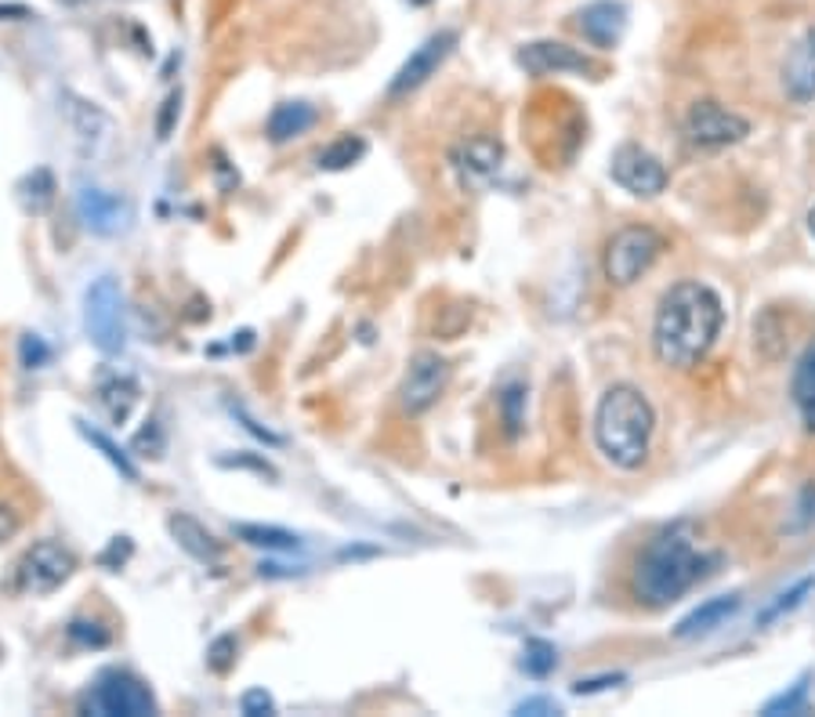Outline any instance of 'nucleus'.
Wrapping results in <instances>:
<instances>
[{
    "label": "nucleus",
    "mask_w": 815,
    "mask_h": 717,
    "mask_svg": "<svg viewBox=\"0 0 815 717\" xmlns=\"http://www.w3.org/2000/svg\"><path fill=\"white\" fill-rule=\"evenodd\" d=\"M725 312L722 301L703 282H678L663 293L656 309V326H652V348L663 366L692 369L711 352L717 334H722Z\"/></svg>",
    "instance_id": "1"
},
{
    "label": "nucleus",
    "mask_w": 815,
    "mask_h": 717,
    "mask_svg": "<svg viewBox=\"0 0 815 717\" xmlns=\"http://www.w3.org/2000/svg\"><path fill=\"white\" fill-rule=\"evenodd\" d=\"M711 562L714 558H706L703 551H695L689 532H685L681 526H674L645 543V551H641V558L635 565V580H630V587H635L638 602L663 608V605L678 602L695 580H703Z\"/></svg>",
    "instance_id": "2"
},
{
    "label": "nucleus",
    "mask_w": 815,
    "mask_h": 717,
    "mask_svg": "<svg viewBox=\"0 0 815 717\" xmlns=\"http://www.w3.org/2000/svg\"><path fill=\"white\" fill-rule=\"evenodd\" d=\"M652 428H656V413L635 385H613L598 402L594 442L605 461L624 467V471H635L645 464Z\"/></svg>",
    "instance_id": "3"
},
{
    "label": "nucleus",
    "mask_w": 815,
    "mask_h": 717,
    "mask_svg": "<svg viewBox=\"0 0 815 717\" xmlns=\"http://www.w3.org/2000/svg\"><path fill=\"white\" fill-rule=\"evenodd\" d=\"M84 330L102 355H120L127 348V304L113 276L95 279L84 293Z\"/></svg>",
    "instance_id": "4"
},
{
    "label": "nucleus",
    "mask_w": 815,
    "mask_h": 717,
    "mask_svg": "<svg viewBox=\"0 0 815 717\" xmlns=\"http://www.w3.org/2000/svg\"><path fill=\"white\" fill-rule=\"evenodd\" d=\"M156 710L160 706L149 684L127 670H102L80 700V714L98 717H152Z\"/></svg>",
    "instance_id": "5"
},
{
    "label": "nucleus",
    "mask_w": 815,
    "mask_h": 717,
    "mask_svg": "<svg viewBox=\"0 0 815 717\" xmlns=\"http://www.w3.org/2000/svg\"><path fill=\"white\" fill-rule=\"evenodd\" d=\"M660 250H663V239L652 232L649 225L619 228L605 247V261H602L605 279L613 282V287H630V282H638L652 268Z\"/></svg>",
    "instance_id": "6"
},
{
    "label": "nucleus",
    "mask_w": 815,
    "mask_h": 717,
    "mask_svg": "<svg viewBox=\"0 0 815 717\" xmlns=\"http://www.w3.org/2000/svg\"><path fill=\"white\" fill-rule=\"evenodd\" d=\"M73 569H76V558L70 548H62L59 540H37L15 565V587L22 594H33V598L51 594L70 580Z\"/></svg>",
    "instance_id": "7"
},
{
    "label": "nucleus",
    "mask_w": 815,
    "mask_h": 717,
    "mask_svg": "<svg viewBox=\"0 0 815 717\" xmlns=\"http://www.w3.org/2000/svg\"><path fill=\"white\" fill-rule=\"evenodd\" d=\"M446 385H450V363L439 352H417L410 358L406 374H402L399 385V406L410 417H421L428 413L435 402L442 399Z\"/></svg>",
    "instance_id": "8"
},
{
    "label": "nucleus",
    "mask_w": 815,
    "mask_h": 717,
    "mask_svg": "<svg viewBox=\"0 0 815 717\" xmlns=\"http://www.w3.org/2000/svg\"><path fill=\"white\" fill-rule=\"evenodd\" d=\"M685 130H689L692 146L700 149H722V146H736L750 135V124L732 109H725L722 102H695L689 109V120H685Z\"/></svg>",
    "instance_id": "9"
},
{
    "label": "nucleus",
    "mask_w": 815,
    "mask_h": 717,
    "mask_svg": "<svg viewBox=\"0 0 815 717\" xmlns=\"http://www.w3.org/2000/svg\"><path fill=\"white\" fill-rule=\"evenodd\" d=\"M456 40H461V37H456V29H439V33H431V37L424 40L421 48L413 51L406 62L399 65V73L391 76V84H388V95H391V98H402V95L417 91L421 84H428L431 76L439 73V65L453 54Z\"/></svg>",
    "instance_id": "10"
},
{
    "label": "nucleus",
    "mask_w": 815,
    "mask_h": 717,
    "mask_svg": "<svg viewBox=\"0 0 815 717\" xmlns=\"http://www.w3.org/2000/svg\"><path fill=\"white\" fill-rule=\"evenodd\" d=\"M613 181L630 196H660L667 189V171L663 163L641 146H619L613 152Z\"/></svg>",
    "instance_id": "11"
},
{
    "label": "nucleus",
    "mask_w": 815,
    "mask_h": 717,
    "mask_svg": "<svg viewBox=\"0 0 815 717\" xmlns=\"http://www.w3.org/2000/svg\"><path fill=\"white\" fill-rule=\"evenodd\" d=\"M76 217L84 222L87 232L116 236L130 225V203L124 196L98 189V185H80V192H76Z\"/></svg>",
    "instance_id": "12"
},
{
    "label": "nucleus",
    "mask_w": 815,
    "mask_h": 717,
    "mask_svg": "<svg viewBox=\"0 0 815 717\" xmlns=\"http://www.w3.org/2000/svg\"><path fill=\"white\" fill-rule=\"evenodd\" d=\"M518 65L532 76H562V73H594V62L584 51L562 40H532L518 48Z\"/></svg>",
    "instance_id": "13"
},
{
    "label": "nucleus",
    "mask_w": 815,
    "mask_h": 717,
    "mask_svg": "<svg viewBox=\"0 0 815 717\" xmlns=\"http://www.w3.org/2000/svg\"><path fill=\"white\" fill-rule=\"evenodd\" d=\"M576 29L584 33L587 43L594 48H616L627 33V4L624 0H591L580 15H576Z\"/></svg>",
    "instance_id": "14"
},
{
    "label": "nucleus",
    "mask_w": 815,
    "mask_h": 717,
    "mask_svg": "<svg viewBox=\"0 0 815 717\" xmlns=\"http://www.w3.org/2000/svg\"><path fill=\"white\" fill-rule=\"evenodd\" d=\"M62 113H65V124H70V130L76 135V141H80L84 149H98L109 141V130H113V124H109V116L98 109L95 102H87V98H76L65 91L62 95Z\"/></svg>",
    "instance_id": "15"
},
{
    "label": "nucleus",
    "mask_w": 815,
    "mask_h": 717,
    "mask_svg": "<svg viewBox=\"0 0 815 717\" xmlns=\"http://www.w3.org/2000/svg\"><path fill=\"white\" fill-rule=\"evenodd\" d=\"M782 87L801 105L815 98V29H808L790 48L787 62H782Z\"/></svg>",
    "instance_id": "16"
},
{
    "label": "nucleus",
    "mask_w": 815,
    "mask_h": 717,
    "mask_svg": "<svg viewBox=\"0 0 815 717\" xmlns=\"http://www.w3.org/2000/svg\"><path fill=\"white\" fill-rule=\"evenodd\" d=\"M167 529H171L174 543H178V548H181L185 554H189V558L203 562V565L222 562L225 543L217 540L214 532L206 529L200 518H192V515H171V518H167Z\"/></svg>",
    "instance_id": "17"
},
{
    "label": "nucleus",
    "mask_w": 815,
    "mask_h": 717,
    "mask_svg": "<svg viewBox=\"0 0 815 717\" xmlns=\"http://www.w3.org/2000/svg\"><path fill=\"white\" fill-rule=\"evenodd\" d=\"M739 613V594H722V598H711V602H703L700 608H692L689 616L681 619L678 627H674V638L689 641V638H700V634H711L725 624V619H732Z\"/></svg>",
    "instance_id": "18"
},
{
    "label": "nucleus",
    "mask_w": 815,
    "mask_h": 717,
    "mask_svg": "<svg viewBox=\"0 0 815 717\" xmlns=\"http://www.w3.org/2000/svg\"><path fill=\"white\" fill-rule=\"evenodd\" d=\"M315 120H319V113H315V105H309V102H279L268 113L265 135H268V141L283 146V141H293V138H301L304 130H312Z\"/></svg>",
    "instance_id": "19"
},
{
    "label": "nucleus",
    "mask_w": 815,
    "mask_h": 717,
    "mask_svg": "<svg viewBox=\"0 0 815 717\" xmlns=\"http://www.w3.org/2000/svg\"><path fill=\"white\" fill-rule=\"evenodd\" d=\"M500 160H504V146L493 138H472L453 152V163L464 178H489L500 171Z\"/></svg>",
    "instance_id": "20"
},
{
    "label": "nucleus",
    "mask_w": 815,
    "mask_h": 717,
    "mask_svg": "<svg viewBox=\"0 0 815 717\" xmlns=\"http://www.w3.org/2000/svg\"><path fill=\"white\" fill-rule=\"evenodd\" d=\"M233 537L250 543V548H258V551H268V554H290V551L304 548V540L298 537V532L279 529V526H261V521H239V526H233Z\"/></svg>",
    "instance_id": "21"
},
{
    "label": "nucleus",
    "mask_w": 815,
    "mask_h": 717,
    "mask_svg": "<svg viewBox=\"0 0 815 717\" xmlns=\"http://www.w3.org/2000/svg\"><path fill=\"white\" fill-rule=\"evenodd\" d=\"M98 402L105 406L109 420L124 424L138 402V380L130 374H105L102 380H98Z\"/></svg>",
    "instance_id": "22"
},
{
    "label": "nucleus",
    "mask_w": 815,
    "mask_h": 717,
    "mask_svg": "<svg viewBox=\"0 0 815 717\" xmlns=\"http://www.w3.org/2000/svg\"><path fill=\"white\" fill-rule=\"evenodd\" d=\"M15 192H18V203H22V211H26V214H48L51 203H54V192H59V185H54V174L48 167H37L15 185Z\"/></svg>",
    "instance_id": "23"
},
{
    "label": "nucleus",
    "mask_w": 815,
    "mask_h": 717,
    "mask_svg": "<svg viewBox=\"0 0 815 717\" xmlns=\"http://www.w3.org/2000/svg\"><path fill=\"white\" fill-rule=\"evenodd\" d=\"M793 402L801 410L804 428L815 431V344L801 355L798 369H793Z\"/></svg>",
    "instance_id": "24"
},
{
    "label": "nucleus",
    "mask_w": 815,
    "mask_h": 717,
    "mask_svg": "<svg viewBox=\"0 0 815 717\" xmlns=\"http://www.w3.org/2000/svg\"><path fill=\"white\" fill-rule=\"evenodd\" d=\"M366 156V141L359 135H341L319 152V171H344Z\"/></svg>",
    "instance_id": "25"
},
{
    "label": "nucleus",
    "mask_w": 815,
    "mask_h": 717,
    "mask_svg": "<svg viewBox=\"0 0 815 717\" xmlns=\"http://www.w3.org/2000/svg\"><path fill=\"white\" fill-rule=\"evenodd\" d=\"M76 424H80V435H84V439L91 442L95 450H102L105 461L113 464L116 471L127 478V482H138V467H135V461H130V456H127L124 450H120V445H116L113 439H109L105 431H98V428H91V424H84V420H76Z\"/></svg>",
    "instance_id": "26"
},
{
    "label": "nucleus",
    "mask_w": 815,
    "mask_h": 717,
    "mask_svg": "<svg viewBox=\"0 0 815 717\" xmlns=\"http://www.w3.org/2000/svg\"><path fill=\"white\" fill-rule=\"evenodd\" d=\"M554 667H559V652H554L551 641L529 638L526 652H522V670H526L529 678H548Z\"/></svg>",
    "instance_id": "27"
},
{
    "label": "nucleus",
    "mask_w": 815,
    "mask_h": 717,
    "mask_svg": "<svg viewBox=\"0 0 815 717\" xmlns=\"http://www.w3.org/2000/svg\"><path fill=\"white\" fill-rule=\"evenodd\" d=\"M812 587H815V580L808 576V580H798L790 587V591H782V594H776V602H772L765 613L757 616V624H772V619H779L782 613H790V608H798L801 602H804V594H812Z\"/></svg>",
    "instance_id": "28"
},
{
    "label": "nucleus",
    "mask_w": 815,
    "mask_h": 717,
    "mask_svg": "<svg viewBox=\"0 0 815 717\" xmlns=\"http://www.w3.org/2000/svg\"><path fill=\"white\" fill-rule=\"evenodd\" d=\"M808 710V678H801L790 692L765 703V714H804Z\"/></svg>",
    "instance_id": "29"
},
{
    "label": "nucleus",
    "mask_w": 815,
    "mask_h": 717,
    "mask_svg": "<svg viewBox=\"0 0 815 717\" xmlns=\"http://www.w3.org/2000/svg\"><path fill=\"white\" fill-rule=\"evenodd\" d=\"M18 358H22V366H26V369H40V366L51 363V348L40 334H22Z\"/></svg>",
    "instance_id": "30"
},
{
    "label": "nucleus",
    "mask_w": 815,
    "mask_h": 717,
    "mask_svg": "<svg viewBox=\"0 0 815 717\" xmlns=\"http://www.w3.org/2000/svg\"><path fill=\"white\" fill-rule=\"evenodd\" d=\"M70 641H76V645H84V649H102L109 645V630L98 624V619H73Z\"/></svg>",
    "instance_id": "31"
},
{
    "label": "nucleus",
    "mask_w": 815,
    "mask_h": 717,
    "mask_svg": "<svg viewBox=\"0 0 815 717\" xmlns=\"http://www.w3.org/2000/svg\"><path fill=\"white\" fill-rule=\"evenodd\" d=\"M236 649H239V641L233 634L214 638L211 649H206V667H211L214 674H225L236 663Z\"/></svg>",
    "instance_id": "32"
},
{
    "label": "nucleus",
    "mask_w": 815,
    "mask_h": 717,
    "mask_svg": "<svg viewBox=\"0 0 815 717\" xmlns=\"http://www.w3.org/2000/svg\"><path fill=\"white\" fill-rule=\"evenodd\" d=\"M522 402H526V388H522V385H507L504 395H500V410H504L507 435H518V428H522Z\"/></svg>",
    "instance_id": "33"
},
{
    "label": "nucleus",
    "mask_w": 815,
    "mask_h": 717,
    "mask_svg": "<svg viewBox=\"0 0 815 717\" xmlns=\"http://www.w3.org/2000/svg\"><path fill=\"white\" fill-rule=\"evenodd\" d=\"M239 714H247V717L276 714V700H272L265 689H250V692H243V700H239Z\"/></svg>",
    "instance_id": "34"
},
{
    "label": "nucleus",
    "mask_w": 815,
    "mask_h": 717,
    "mask_svg": "<svg viewBox=\"0 0 815 717\" xmlns=\"http://www.w3.org/2000/svg\"><path fill=\"white\" fill-rule=\"evenodd\" d=\"M178 113H181V95L174 91V95L163 98V113L156 120V135L160 138H171V127H174V120H178Z\"/></svg>",
    "instance_id": "35"
},
{
    "label": "nucleus",
    "mask_w": 815,
    "mask_h": 717,
    "mask_svg": "<svg viewBox=\"0 0 815 717\" xmlns=\"http://www.w3.org/2000/svg\"><path fill=\"white\" fill-rule=\"evenodd\" d=\"M562 706L554 703V700H548V695H532V700H522L518 706H515V714H522V717H548V714H559Z\"/></svg>",
    "instance_id": "36"
},
{
    "label": "nucleus",
    "mask_w": 815,
    "mask_h": 717,
    "mask_svg": "<svg viewBox=\"0 0 815 717\" xmlns=\"http://www.w3.org/2000/svg\"><path fill=\"white\" fill-rule=\"evenodd\" d=\"M222 467H254L258 475H268V478H279V471L272 467L268 461H258V456H222Z\"/></svg>",
    "instance_id": "37"
},
{
    "label": "nucleus",
    "mask_w": 815,
    "mask_h": 717,
    "mask_svg": "<svg viewBox=\"0 0 815 717\" xmlns=\"http://www.w3.org/2000/svg\"><path fill=\"white\" fill-rule=\"evenodd\" d=\"M236 417L243 420V428H247L250 435H258V439H265L268 445H283V439H279V435H276V431H268V428H261V424H258L254 417H250V413H247L243 406L236 410Z\"/></svg>",
    "instance_id": "38"
},
{
    "label": "nucleus",
    "mask_w": 815,
    "mask_h": 717,
    "mask_svg": "<svg viewBox=\"0 0 815 717\" xmlns=\"http://www.w3.org/2000/svg\"><path fill=\"white\" fill-rule=\"evenodd\" d=\"M619 681H624V674H605V678L576 681L573 692H576V695H591V692H602V689H609V684H619Z\"/></svg>",
    "instance_id": "39"
},
{
    "label": "nucleus",
    "mask_w": 815,
    "mask_h": 717,
    "mask_svg": "<svg viewBox=\"0 0 815 717\" xmlns=\"http://www.w3.org/2000/svg\"><path fill=\"white\" fill-rule=\"evenodd\" d=\"M15 532H18V515H15V511H11V507L0 504V543L11 540V537H15Z\"/></svg>",
    "instance_id": "40"
},
{
    "label": "nucleus",
    "mask_w": 815,
    "mask_h": 717,
    "mask_svg": "<svg viewBox=\"0 0 815 717\" xmlns=\"http://www.w3.org/2000/svg\"><path fill=\"white\" fill-rule=\"evenodd\" d=\"M29 15V8H22V4H0V18H26Z\"/></svg>",
    "instance_id": "41"
},
{
    "label": "nucleus",
    "mask_w": 815,
    "mask_h": 717,
    "mask_svg": "<svg viewBox=\"0 0 815 717\" xmlns=\"http://www.w3.org/2000/svg\"><path fill=\"white\" fill-rule=\"evenodd\" d=\"M808 228H812V236H815V206H812V214H808Z\"/></svg>",
    "instance_id": "42"
},
{
    "label": "nucleus",
    "mask_w": 815,
    "mask_h": 717,
    "mask_svg": "<svg viewBox=\"0 0 815 717\" xmlns=\"http://www.w3.org/2000/svg\"><path fill=\"white\" fill-rule=\"evenodd\" d=\"M410 4H417V8H424V4H431V0H410Z\"/></svg>",
    "instance_id": "43"
},
{
    "label": "nucleus",
    "mask_w": 815,
    "mask_h": 717,
    "mask_svg": "<svg viewBox=\"0 0 815 717\" xmlns=\"http://www.w3.org/2000/svg\"><path fill=\"white\" fill-rule=\"evenodd\" d=\"M62 4H73L76 8V4H84V0H62Z\"/></svg>",
    "instance_id": "44"
}]
</instances>
